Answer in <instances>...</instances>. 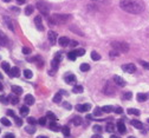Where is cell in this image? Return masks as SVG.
I'll return each mask as SVG.
<instances>
[{"label":"cell","mask_w":149,"mask_h":138,"mask_svg":"<svg viewBox=\"0 0 149 138\" xmlns=\"http://www.w3.org/2000/svg\"><path fill=\"white\" fill-rule=\"evenodd\" d=\"M114 50H117L118 52H128L129 51V45L127 43H123V42H114L111 44Z\"/></svg>","instance_id":"obj_4"},{"label":"cell","mask_w":149,"mask_h":138,"mask_svg":"<svg viewBox=\"0 0 149 138\" xmlns=\"http://www.w3.org/2000/svg\"><path fill=\"white\" fill-rule=\"evenodd\" d=\"M3 1H5V3H10L11 0H3Z\"/></svg>","instance_id":"obj_63"},{"label":"cell","mask_w":149,"mask_h":138,"mask_svg":"<svg viewBox=\"0 0 149 138\" xmlns=\"http://www.w3.org/2000/svg\"><path fill=\"white\" fill-rule=\"evenodd\" d=\"M1 124H3V125H6V126H10V125H11V122L7 119V118L4 117V118H1Z\"/></svg>","instance_id":"obj_43"},{"label":"cell","mask_w":149,"mask_h":138,"mask_svg":"<svg viewBox=\"0 0 149 138\" xmlns=\"http://www.w3.org/2000/svg\"><path fill=\"white\" fill-rule=\"evenodd\" d=\"M4 20H5V23H6V25H7V27L11 30V31H14V26L12 25V20L8 18V17H4Z\"/></svg>","instance_id":"obj_24"},{"label":"cell","mask_w":149,"mask_h":138,"mask_svg":"<svg viewBox=\"0 0 149 138\" xmlns=\"http://www.w3.org/2000/svg\"><path fill=\"white\" fill-rule=\"evenodd\" d=\"M91 3H94V4H97V5H103V4H107L109 3L110 0H90Z\"/></svg>","instance_id":"obj_37"},{"label":"cell","mask_w":149,"mask_h":138,"mask_svg":"<svg viewBox=\"0 0 149 138\" xmlns=\"http://www.w3.org/2000/svg\"><path fill=\"white\" fill-rule=\"evenodd\" d=\"M7 114H8V116H11V117H14V116H15L14 111H12V110H8V111H7Z\"/></svg>","instance_id":"obj_58"},{"label":"cell","mask_w":149,"mask_h":138,"mask_svg":"<svg viewBox=\"0 0 149 138\" xmlns=\"http://www.w3.org/2000/svg\"><path fill=\"white\" fill-rule=\"evenodd\" d=\"M12 11H15V12H19V8H17V7H11Z\"/></svg>","instance_id":"obj_60"},{"label":"cell","mask_w":149,"mask_h":138,"mask_svg":"<svg viewBox=\"0 0 149 138\" xmlns=\"http://www.w3.org/2000/svg\"><path fill=\"white\" fill-rule=\"evenodd\" d=\"M132 97H133V93L132 92H124L123 93V96H122V98L124 101H129V99H132Z\"/></svg>","instance_id":"obj_35"},{"label":"cell","mask_w":149,"mask_h":138,"mask_svg":"<svg viewBox=\"0 0 149 138\" xmlns=\"http://www.w3.org/2000/svg\"><path fill=\"white\" fill-rule=\"evenodd\" d=\"M50 130H52V131H54V132H58V131H61L62 129H61V126L56 123V121H52V123L50 124Z\"/></svg>","instance_id":"obj_19"},{"label":"cell","mask_w":149,"mask_h":138,"mask_svg":"<svg viewBox=\"0 0 149 138\" xmlns=\"http://www.w3.org/2000/svg\"><path fill=\"white\" fill-rule=\"evenodd\" d=\"M103 92L107 96H114L116 93V87L114 86L113 82H107L105 83V85L103 87Z\"/></svg>","instance_id":"obj_5"},{"label":"cell","mask_w":149,"mask_h":138,"mask_svg":"<svg viewBox=\"0 0 149 138\" xmlns=\"http://www.w3.org/2000/svg\"><path fill=\"white\" fill-rule=\"evenodd\" d=\"M47 38H49L50 44H51V45H54V44H56V40H57V33L53 32V31H49Z\"/></svg>","instance_id":"obj_12"},{"label":"cell","mask_w":149,"mask_h":138,"mask_svg":"<svg viewBox=\"0 0 149 138\" xmlns=\"http://www.w3.org/2000/svg\"><path fill=\"white\" fill-rule=\"evenodd\" d=\"M91 109V105L90 104H78V105H76V110L77 111H79V112H86V111H89Z\"/></svg>","instance_id":"obj_13"},{"label":"cell","mask_w":149,"mask_h":138,"mask_svg":"<svg viewBox=\"0 0 149 138\" xmlns=\"http://www.w3.org/2000/svg\"><path fill=\"white\" fill-rule=\"evenodd\" d=\"M24 76L27 78V79H31L32 78V71L31 70H24Z\"/></svg>","instance_id":"obj_41"},{"label":"cell","mask_w":149,"mask_h":138,"mask_svg":"<svg viewBox=\"0 0 149 138\" xmlns=\"http://www.w3.org/2000/svg\"><path fill=\"white\" fill-rule=\"evenodd\" d=\"M17 3L19 4V5H23V4L25 3V0H17Z\"/></svg>","instance_id":"obj_59"},{"label":"cell","mask_w":149,"mask_h":138,"mask_svg":"<svg viewBox=\"0 0 149 138\" xmlns=\"http://www.w3.org/2000/svg\"><path fill=\"white\" fill-rule=\"evenodd\" d=\"M110 55H111V57H116V55H118V51H117V50L111 51V52H110Z\"/></svg>","instance_id":"obj_54"},{"label":"cell","mask_w":149,"mask_h":138,"mask_svg":"<svg viewBox=\"0 0 149 138\" xmlns=\"http://www.w3.org/2000/svg\"><path fill=\"white\" fill-rule=\"evenodd\" d=\"M140 111L137 109H128V114H135V116H140Z\"/></svg>","instance_id":"obj_36"},{"label":"cell","mask_w":149,"mask_h":138,"mask_svg":"<svg viewBox=\"0 0 149 138\" xmlns=\"http://www.w3.org/2000/svg\"><path fill=\"white\" fill-rule=\"evenodd\" d=\"M62 132H63V135L65 137H70V129L68 126H63L62 128Z\"/></svg>","instance_id":"obj_39"},{"label":"cell","mask_w":149,"mask_h":138,"mask_svg":"<svg viewBox=\"0 0 149 138\" xmlns=\"http://www.w3.org/2000/svg\"><path fill=\"white\" fill-rule=\"evenodd\" d=\"M102 112H103V110H102V109L96 107V109H95V111H94V114H95V116H101V114H102Z\"/></svg>","instance_id":"obj_48"},{"label":"cell","mask_w":149,"mask_h":138,"mask_svg":"<svg viewBox=\"0 0 149 138\" xmlns=\"http://www.w3.org/2000/svg\"><path fill=\"white\" fill-rule=\"evenodd\" d=\"M140 63H141V65H142L144 69L149 70V63H146V62H143V60H140Z\"/></svg>","instance_id":"obj_52"},{"label":"cell","mask_w":149,"mask_h":138,"mask_svg":"<svg viewBox=\"0 0 149 138\" xmlns=\"http://www.w3.org/2000/svg\"><path fill=\"white\" fill-rule=\"evenodd\" d=\"M27 123L31 124V125H36V124H37V121L34 119L33 117H29V118H27Z\"/></svg>","instance_id":"obj_44"},{"label":"cell","mask_w":149,"mask_h":138,"mask_svg":"<svg viewBox=\"0 0 149 138\" xmlns=\"http://www.w3.org/2000/svg\"><path fill=\"white\" fill-rule=\"evenodd\" d=\"M91 58H92V60H100L101 55H100L96 51H94V52H91Z\"/></svg>","instance_id":"obj_38"},{"label":"cell","mask_w":149,"mask_h":138,"mask_svg":"<svg viewBox=\"0 0 149 138\" xmlns=\"http://www.w3.org/2000/svg\"><path fill=\"white\" fill-rule=\"evenodd\" d=\"M37 7H38V10H39V12L43 14V15H45V17H47L49 14H50V8H49V6L45 4V3H42V1H38L37 3Z\"/></svg>","instance_id":"obj_6"},{"label":"cell","mask_w":149,"mask_h":138,"mask_svg":"<svg viewBox=\"0 0 149 138\" xmlns=\"http://www.w3.org/2000/svg\"><path fill=\"white\" fill-rule=\"evenodd\" d=\"M10 97V99H11V103L13 104V105H15V104H18L19 103V97H18V94H11V96H8Z\"/></svg>","instance_id":"obj_22"},{"label":"cell","mask_w":149,"mask_h":138,"mask_svg":"<svg viewBox=\"0 0 149 138\" xmlns=\"http://www.w3.org/2000/svg\"><path fill=\"white\" fill-rule=\"evenodd\" d=\"M46 117L49 118V119H51V121H57V119H58V118H57V116H56L53 112H51V111L46 112Z\"/></svg>","instance_id":"obj_28"},{"label":"cell","mask_w":149,"mask_h":138,"mask_svg":"<svg viewBox=\"0 0 149 138\" xmlns=\"http://www.w3.org/2000/svg\"><path fill=\"white\" fill-rule=\"evenodd\" d=\"M34 24H36V27L38 28V31H44V26H43V21H42L40 15H37L34 18Z\"/></svg>","instance_id":"obj_11"},{"label":"cell","mask_w":149,"mask_h":138,"mask_svg":"<svg viewBox=\"0 0 149 138\" xmlns=\"http://www.w3.org/2000/svg\"><path fill=\"white\" fill-rule=\"evenodd\" d=\"M74 52H76L77 57H79V55H84V54H85V51H84L83 49H81V50H74Z\"/></svg>","instance_id":"obj_46"},{"label":"cell","mask_w":149,"mask_h":138,"mask_svg":"<svg viewBox=\"0 0 149 138\" xmlns=\"http://www.w3.org/2000/svg\"><path fill=\"white\" fill-rule=\"evenodd\" d=\"M132 125H133L134 128H136V129H142V128H143V124H142L140 121H137V119H133V121H132Z\"/></svg>","instance_id":"obj_26"},{"label":"cell","mask_w":149,"mask_h":138,"mask_svg":"<svg viewBox=\"0 0 149 138\" xmlns=\"http://www.w3.org/2000/svg\"><path fill=\"white\" fill-rule=\"evenodd\" d=\"M62 105H63L66 110H71V109H72V107H71V104H69L68 102H63V103H62Z\"/></svg>","instance_id":"obj_51"},{"label":"cell","mask_w":149,"mask_h":138,"mask_svg":"<svg viewBox=\"0 0 149 138\" xmlns=\"http://www.w3.org/2000/svg\"><path fill=\"white\" fill-rule=\"evenodd\" d=\"M62 99H63V97H62V92H58V93H56L54 94V97H53V102L54 103H61L62 102Z\"/></svg>","instance_id":"obj_25"},{"label":"cell","mask_w":149,"mask_h":138,"mask_svg":"<svg viewBox=\"0 0 149 138\" xmlns=\"http://www.w3.org/2000/svg\"><path fill=\"white\" fill-rule=\"evenodd\" d=\"M62 59H63V55H62V53L61 52H58L57 54L54 55V58H53V60L51 62V72H50V74H54L56 73V71L58 70V66H59V63L62 62Z\"/></svg>","instance_id":"obj_3"},{"label":"cell","mask_w":149,"mask_h":138,"mask_svg":"<svg viewBox=\"0 0 149 138\" xmlns=\"http://www.w3.org/2000/svg\"><path fill=\"white\" fill-rule=\"evenodd\" d=\"M32 13H33V6L32 5H27L25 7V14L26 15H31Z\"/></svg>","instance_id":"obj_32"},{"label":"cell","mask_w":149,"mask_h":138,"mask_svg":"<svg viewBox=\"0 0 149 138\" xmlns=\"http://www.w3.org/2000/svg\"><path fill=\"white\" fill-rule=\"evenodd\" d=\"M116 126H117V130H118V132H120V133H122V135H123V133H125V131H127V129H125V124H124L122 121H121V122H118Z\"/></svg>","instance_id":"obj_17"},{"label":"cell","mask_w":149,"mask_h":138,"mask_svg":"<svg viewBox=\"0 0 149 138\" xmlns=\"http://www.w3.org/2000/svg\"><path fill=\"white\" fill-rule=\"evenodd\" d=\"M120 7L130 14H139L144 10V3L142 0H121Z\"/></svg>","instance_id":"obj_1"},{"label":"cell","mask_w":149,"mask_h":138,"mask_svg":"<svg viewBox=\"0 0 149 138\" xmlns=\"http://www.w3.org/2000/svg\"><path fill=\"white\" fill-rule=\"evenodd\" d=\"M136 98H137V101L139 102H146L147 99H148V94L147 93H137L136 94Z\"/></svg>","instance_id":"obj_20"},{"label":"cell","mask_w":149,"mask_h":138,"mask_svg":"<svg viewBox=\"0 0 149 138\" xmlns=\"http://www.w3.org/2000/svg\"><path fill=\"white\" fill-rule=\"evenodd\" d=\"M70 45H71L72 47H74V46H77V45H78V43H77L76 40H71V42H70Z\"/></svg>","instance_id":"obj_56"},{"label":"cell","mask_w":149,"mask_h":138,"mask_svg":"<svg viewBox=\"0 0 149 138\" xmlns=\"http://www.w3.org/2000/svg\"><path fill=\"white\" fill-rule=\"evenodd\" d=\"M68 58L70 59V60H76V58H77V54H76V52L74 51H71V52H69L68 53Z\"/></svg>","instance_id":"obj_31"},{"label":"cell","mask_w":149,"mask_h":138,"mask_svg":"<svg viewBox=\"0 0 149 138\" xmlns=\"http://www.w3.org/2000/svg\"><path fill=\"white\" fill-rule=\"evenodd\" d=\"M148 123H149V118H148Z\"/></svg>","instance_id":"obj_64"},{"label":"cell","mask_w":149,"mask_h":138,"mask_svg":"<svg viewBox=\"0 0 149 138\" xmlns=\"http://www.w3.org/2000/svg\"><path fill=\"white\" fill-rule=\"evenodd\" d=\"M22 51H23V53H24V54H29V53L31 52V50H30L29 47H23V50H22Z\"/></svg>","instance_id":"obj_53"},{"label":"cell","mask_w":149,"mask_h":138,"mask_svg":"<svg viewBox=\"0 0 149 138\" xmlns=\"http://www.w3.org/2000/svg\"><path fill=\"white\" fill-rule=\"evenodd\" d=\"M101 136L100 135H94V136H92V138H100Z\"/></svg>","instance_id":"obj_62"},{"label":"cell","mask_w":149,"mask_h":138,"mask_svg":"<svg viewBox=\"0 0 149 138\" xmlns=\"http://www.w3.org/2000/svg\"><path fill=\"white\" fill-rule=\"evenodd\" d=\"M11 89H12V92L15 93V94H18V96L23 93V89H22L20 86H18V85H12Z\"/></svg>","instance_id":"obj_21"},{"label":"cell","mask_w":149,"mask_h":138,"mask_svg":"<svg viewBox=\"0 0 149 138\" xmlns=\"http://www.w3.org/2000/svg\"><path fill=\"white\" fill-rule=\"evenodd\" d=\"M58 43H59V45H61L62 47H65V46H68V45L70 44V39H69L68 37H61V38L58 39Z\"/></svg>","instance_id":"obj_15"},{"label":"cell","mask_w":149,"mask_h":138,"mask_svg":"<svg viewBox=\"0 0 149 138\" xmlns=\"http://www.w3.org/2000/svg\"><path fill=\"white\" fill-rule=\"evenodd\" d=\"M29 62H30V63H34L38 67H43V66H44V60H43V59H42L39 55H36V57L29 59Z\"/></svg>","instance_id":"obj_8"},{"label":"cell","mask_w":149,"mask_h":138,"mask_svg":"<svg viewBox=\"0 0 149 138\" xmlns=\"http://www.w3.org/2000/svg\"><path fill=\"white\" fill-rule=\"evenodd\" d=\"M72 124L73 125H81L82 124V117H79V116H74L73 118H72Z\"/></svg>","instance_id":"obj_23"},{"label":"cell","mask_w":149,"mask_h":138,"mask_svg":"<svg viewBox=\"0 0 149 138\" xmlns=\"http://www.w3.org/2000/svg\"><path fill=\"white\" fill-rule=\"evenodd\" d=\"M85 118H86V119H89V121H91V119H92V116H90V114H88V116H86Z\"/></svg>","instance_id":"obj_61"},{"label":"cell","mask_w":149,"mask_h":138,"mask_svg":"<svg viewBox=\"0 0 149 138\" xmlns=\"http://www.w3.org/2000/svg\"><path fill=\"white\" fill-rule=\"evenodd\" d=\"M0 35H1V45L3 46L7 45V38H6V35H4V33H1Z\"/></svg>","instance_id":"obj_42"},{"label":"cell","mask_w":149,"mask_h":138,"mask_svg":"<svg viewBox=\"0 0 149 138\" xmlns=\"http://www.w3.org/2000/svg\"><path fill=\"white\" fill-rule=\"evenodd\" d=\"M116 130H117V126H115L114 123H108V124H107V131H108L109 133H114Z\"/></svg>","instance_id":"obj_18"},{"label":"cell","mask_w":149,"mask_h":138,"mask_svg":"<svg viewBox=\"0 0 149 138\" xmlns=\"http://www.w3.org/2000/svg\"><path fill=\"white\" fill-rule=\"evenodd\" d=\"M29 112H30V109H29V106H27V105H26V106H22V107H20V114H22V116H26Z\"/></svg>","instance_id":"obj_34"},{"label":"cell","mask_w":149,"mask_h":138,"mask_svg":"<svg viewBox=\"0 0 149 138\" xmlns=\"http://www.w3.org/2000/svg\"><path fill=\"white\" fill-rule=\"evenodd\" d=\"M1 67H3V70H4L5 72H7V73H8V72H10V70H11V67H10L8 63H5V62L1 64Z\"/></svg>","instance_id":"obj_40"},{"label":"cell","mask_w":149,"mask_h":138,"mask_svg":"<svg viewBox=\"0 0 149 138\" xmlns=\"http://www.w3.org/2000/svg\"><path fill=\"white\" fill-rule=\"evenodd\" d=\"M79 70L83 71V72H88V71H90V65L86 64V63H84V64H82V65L79 66Z\"/></svg>","instance_id":"obj_33"},{"label":"cell","mask_w":149,"mask_h":138,"mask_svg":"<svg viewBox=\"0 0 149 138\" xmlns=\"http://www.w3.org/2000/svg\"><path fill=\"white\" fill-rule=\"evenodd\" d=\"M114 82H115V84L118 86V87H124L125 86V80L123 79L122 77H120V76H114Z\"/></svg>","instance_id":"obj_10"},{"label":"cell","mask_w":149,"mask_h":138,"mask_svg":"<svg viewBox=\"0 0 149 138\" xmlns=\"http://www.w3.org/2000/svg\"><path fill=\"white\" fill-rule=\"evenodd\" d=\"M94 131L97 132V133H101L102 132V126L101 125H95L94 126Z\"/></svg>","instance_id":"obj_49"},{"label":"cell","mask_w":149,"mask_h":138,"mask_svg":"<svg viewBox=\"0 0 149 138\" xmlns=\"http://www.w3.org/2000/svg\"><path fill=\"white\" fill-rule=\"evenodd\" d=\"M8 98H10V97L1 96V103H3V104H5V105H6V104H8Z\"/></svg>","instance_id":"obj_50"},{"label":"cell","mask_w":149,"mask_h":138,"mask_svg":"<svg viewBox=\"0 0 149 138\" xmlns=\"http://www.w3.org/2000/svg\"><path fill=\"white\" fill-rule=\"evenodd\" d=\"M102 110H103V112H105V113H110V112L114 111V107L111 106V105H105V106L102 107Z\"/></svg>","instance_id":"obj_30"},{"label":"cell","mask_w":149,"mask_h":138,"mask_svg":"<svg viewBox=\"0 0 149 138\" xmlns=\"http://www.w3.org/2000/svg\"><path fill=\"white\" fill-rule=\"evenodd\" d=\"M13 118H14V122L17 123V125H19V126H20V125L23 124V122H22V119H20V118H19V117H17V116H14Z\"/></svg>","instance_id":"obj_47"},{"label":"cell","mask_w":149,"mask_h":138,"mask_svg":"<svg viewBox=\"0 0 149 138\" xmlns=\"http://www.w3.org/2000/svg\"><path fill=\"white\" fill-rule=\"evenodd\" d=\"M24 101L26 103V105H33L34 103V97L32 94H26L25 98H24Z\"/></svg>","instance_id":"obj_16"},{"label":"cell","mask_w":149,"mask_h":138,"mask_svg":"<svg viewBox=\"0 0 149 138\" xmlns=\"http://www.w3.org/2000/svg\"><path fill=\"white\" fill-rule=\"evenodd\" d=\"M71 19V15L69 14H53L52 17L49 18V25H61V24H65L66 21H69Z\"/></svg>","instance_id":"obj_2"},{"label":"cell","mask_w":149,"mask_h":138,"mask_svg":"<svg viewBox=\"0 0 149 138\" xmlns=\"http://www.w3.org/2000/svg\"><path fill=\"white\" fill-rule=\"evenodd\" d=\"M122 70L127 73H134L136 71V66L134 64H124L122 65Z\"/></svg>","instance_id":"obj_9"},{"label":"cell","mask_w":149,"mask_h":138,"mask_svg":"<svg viewBox=\"0 0 149 138\" xmlns=\"http://www.w3.org/2000/svg\"><path fill=\"white\" fill-rule=\"evenodd\" d=\"M72 91H73V93H82L83 92V86L82 85H74Z\"/></svg>","instance_id":"obj_29"},{"label":"cell","mask_w":149,"mask_h":138,"mask_svg":"<svg viewBox=\"0 0 149 138\" xmlns=\"http://www.w3.org/2000/svg\"><path fill=\"white\" fill-rule=\"evenodd\" d=\"M4 137H5V138H14V135H13V133H5Z\"/></svg>","instance_id":"obj_55"},{"label":"cell","mask_w":149,"mask_h":138,"mask_svg":"<svg viewBox=\"0 0 149 138\" xmlns=\"http://www.w3.org/2000/svg\"><path fill=\"white\" fill-rule=\"evenodd\" d=\"M46 119H47V117H42L38 121V123H39L40 125H43V126H44V125L46 124Z\"/></svg>","instance_id":"obj_45"},{"label":"cell","mask_w":149,"mask_h":138,"mask_svg":"<svg viewBox=\"0 0 149 138\" xmlns=\"http://www.w3.org/2000/svg\"><path fill=\"white\" fill-rule=\"evenodd\" d=\"M25 131L27 132V133H30V135H33L34 132H36V128H34V125H27L26 128H25Z\"/></svg>","instance_id":"obj_27"},{"label":"cell","mask_w":149,"mask_h":138,"mask_svg":"<svg viewBox=\"0 0 149 138\" xmlns=\"http://www.w3.org/2000/svg\"><path fill=\"white\" fill-rule=\"evenodd\" d=\"M64 80H65L66 84L71 85V84H74L77 82V78H76V76H74L73 73H66L64 76Z\"/></svg>","instance_id":"obj_7"},{"label":"cell","mask_w":149,"mask_h":138,"mask_svg":"<svg viewBox=\"0 0 149 138\" xmlns=\"http://www.w3.org/2000/svg\"><path fill=\"white\" fill-rule=\"evenodd\" d=\"M8 76L10 77H19L20 76V70L18 69V67H15V66H13V67H11V70H10V72H8Z\"/></svg>","instance_id":"obj_14"},{"label":"cell","mask_w":149,"mask_h":138,"mask_svg":"<svg viewBox=\"0 0 149 138\" xmlns=\"http://www.w3.org/2000/svg\"><path fill=\"white\" fill-rule=\"evenodd\" d=\"M115 112H116V113H122V112H123V109L118 106V107H116V109H115Z\"/></svg>","instance_id":"obj_57"}]
</instances>
